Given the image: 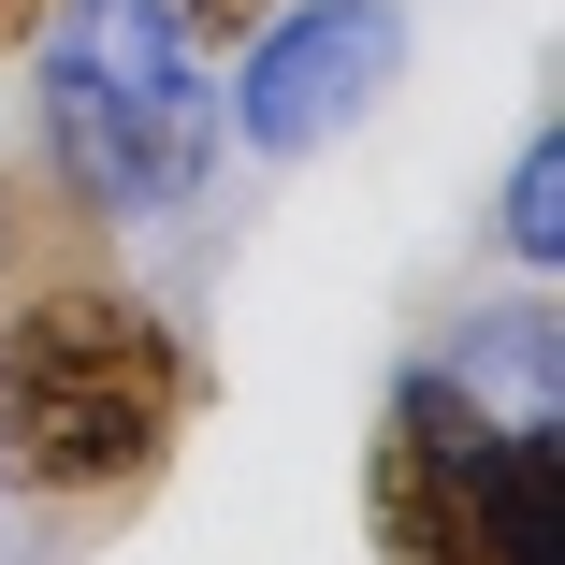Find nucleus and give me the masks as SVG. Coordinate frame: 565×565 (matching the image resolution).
Here are the masks:
<instances>
[{"mask_svg":"<svg viewBox=\"0 0 565 565\" xmlns=\"http://www.w3.org/2000/svg\"><path fill=\"white\" fill-rule=\"evenodd\" d=\"M44 174L117 233V217H174L217 174V87L203 44L160 0H44Z\"/></svg>","mask_w":565,"mask_h":565,"instance_id":"nucleus-2","label":"nucleus"},{"mask_svg":"<svg viewBox=\"0 0 565 565\" xmlns=\"http://www.w3.org/2000/svg\"><path fill=\"white\" fill-rule=\"evenodd\" d=\"M87 247H102V217H87L58 174L0 160V305H15V290H44V276H73Z\"/></svg>","mask_w":565,"mask_h":565,"instance_id":"nucleus-6","label":"nucleus"},{"mask_svg":"<svg viewBox=\"0 0 565 565\" xmlns=\"http://www.w3.org/2000/svg\"><path fill=\"white\" fill-rule=\"evenodd\" d=\"M508 262H565V146L551 131H522V160H508Z\"/></svg>","mask_w":565,"mask_h":565,"instance_id":"nucleus-7","label":"nucleus"},{"mask_svg":"<svg viewBox=\"0 0 565 565\" xmlns=\"http://www.w3.org/2000/svg\"><path fill=\"white\" fill-rule=\"evenodd\" d=\"M189 333L117 276H44L0 305V493L131 508L189 435Z\"/></svg>","mask_w":565,"mask_h":565,"instance_id":"nucleus-1","label":"nucleus"},{"mask_svg":"<svg viewBox=\"0 0 565 565\" xmlns=\"http://www.w3.org/2000/svg\"><path fill=\"white\" fill-rule=\"evenodd\" d=\"M392 73H406V15L392 0H305V15L247 30V73L217 87V131L247 160H319Z\"/></svg>","mask_w":565,"mask_h":565,"instance_id":"nucleus-3","label":"nucleus"},{"mask_svg":"<svg viewBox=\"0 0 565 565\" xmlns=\"http://www.w3.org/2000/svg\"><path fill=\"white\" fill-rule=\"evenodd\" d=\"M30 30H44V0H0V58H30Z\"/></svg>","mask_w":565,"mask_h":565,"instance_id":"nucleus-9","label":"nucleus"},{"mask_svg":"<svg viewBox=\"0 0 565 565\" xmlns=\"http://www.w3.org/2000/svg\"><path fill=\"white\" fill-rule=\"evenodd\" d=\"M479 565H565V420H551V406L493 420V465H479Z\"/></svg>","mask_w":565,"mask_h":565,"instance_id":"nucleus-5","label":"nucleus"},{"mask_svg":"<svg viewBox=\"0 0 565 565\" xmlns=\"http://www.w3.org/2000/svg\"><path fill=\"white\" fill-rule=\"evenodd\" d=\"M479 465H493V406L465 363H406L377 392V465H363V522L392 565H479Z\"/></svg>","mask_w":565,"mask_h":565,"instance_id":"nucleus-4","label":"nucleus"},{"mask_svg":"<svg viewBox=\"0 0 565 565\" xmlns=\"http://www.w3.org/2000/svg\"><path fill=\"white\" fill-rule=\"evenodd\" d=\"M160 15H174V30H189V44H247V30H262V15H276V0H160Z\"/></svg>","mask_w":565,"mask_h":565,"instance_id":"nucleus-8","label":"nucleus"}]
</instances>
